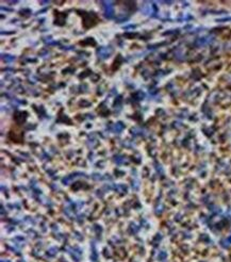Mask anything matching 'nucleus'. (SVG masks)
<instances>
[{
  "label": "nucleus",
  "mask_w": 231,
  "mask_h": 262,
  "mask_svg": "<svg viewBox=\"0 0 231 262\" xmlns=\"http://www.w3.org/2000/svg\"><path fill=\"white\" fill-rule=\"evenodd\" d=\"M3 59H4V61H6V62H12V61H14V57L8 56V55H6Z\"/></svg>",
  "instance_id": "nucleus-4"
},
{
  "label": "nucleus",
  "mask_w": 231,
  "mask_h": 262,
  "mask_svg": "<svg viewBox=\"0 0 231 262\" xmlns=\"http://www.w3.org/2000/svg\"><path fill=\"white\" fill-rule=\"evenodd\" d=\"M123 128H124V126H121V124L120 123H118V124H116V125H114V131L115 132H120L121 130H123Z\"/></svg>",
  "instance_id": "nucleus-3"
},
{
  "label": "nucleus",
  "mask_w": 231,
  "mask_h": 262,
  "mask_svg": "<svg viewBox=\"0 0 231 262\" xmlns=\"http://www.w3.org/2000/svg\"><path fill=\"white\" fill-rule=\"evenodd\" d=\"M111 52H112V49H110V48H101L98 50L97 53L101 59H106L111 55Z\"/></svg>",
  "instance_id": "nucleus-1"
},
{
  "label": "nucleus",
  "mask_w": 231,
  "mask_h": 262,
  "mask_svg": "<svg viewBox=\"0 0 231 262\" xmlns=\"http://www.w3.org/2000/svg\"><path fill=\"white\" fill-rule=\"evenodd\" d=\"M107 4V6H105V14L107 17H112L114 14V10H113V6L111 5V2H105Z\"/></svg>",
  "instance_id": "nucleus-2"
}]
</instances>
